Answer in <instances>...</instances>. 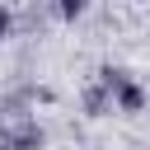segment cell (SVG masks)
Wrapping results in <instances>:
<instances>
[{"label": "cell", "instance_id": "2", "mask_svg": "<svg viewBox=\"0 0 150 150\" xmlns=\"http://www.w3.org/2000/svg\"><path fill=\"white\" fill-rule=\"evenodd\" d=\"M5 33H9V14L0 9V38H5Z\"/></svg>", "mask_w": 150, "mask_h": 150}, {"label": "cell", "instance_id": "1", "mask_svg": "<svg viewBox=\"0 0 150 150\" xmlns=\"http://www.w3.org/2000/svg\"><path fill=\"white\" fill-rule=\"evenodd\" d=\"M84 5L89 0H56V14L61 19H75V14H84Z\"/></svg>", "mask_w": 150, "mask_h": 150}]
</instances>
